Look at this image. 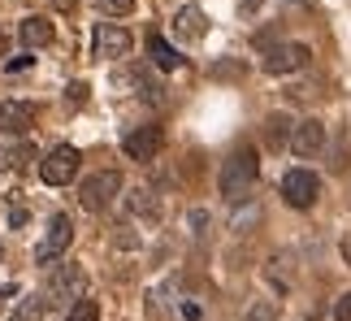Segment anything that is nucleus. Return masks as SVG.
Returning a JSON list of instances; mask_svg holds the SVG:
<instances>
[{"label": "nucleus", "mask_w": 351, "mask_h": 321, "mask_svg": "<svg viewBox=\"0 0 351 321\" xmlns=\"http://www.w3.org/2000/svg\"><path fill=\"white\" fill-rule=\"evenodd\" d=\"M256 178H261V152L252 143L234 148V156L221 165V195L226 204H247L252 191H256Z\"/></svg>", "instance_id": "obj_1"}, {"label": "nucleus", "mask_w": 351, "mask_h": 321, "mask_svg": "<svg viewBox=\"0 0 351 321\" xmlns=\"http://www.w3.org/2000/svg\"><path fill=\"white\" fill-rule=\"evenodd\" d=\"M117 195H121V174L117 169H96L91 178H83V187H78V204L87 213H104Z\"/></svg>", "instance_id": "obj_2"}, {"label": "nucleus", "mask_w": 351, "mask_h": 321, "mask_svg": "<svg viewBox=\"0 0 351 321\" xmlns=\"http://www.w3.org/2000/svg\"><path fill=\"white\" fill-rule=\"evenodd\" d=\"M78 148L74 143H57L44 160H39V178H44L48 187H65V182H74L78 178Z\"/></svg>", "instance_id": "obj_3"}, {"label": "nucleus", "mask_w": 351, "mask_h": 321, "mask_svg": "<svg viewBox=\"0 0 351 321\" xmlns=\"http://www.w3.org/2000/svg\"><path fill=\"white\" fill-rule=\"evenodd\" d=\"M130 48H134V39H130L126 26L96 22V31H91V52H96L100 61H121V57H130Z\"/></svg>", "instance_id": "obj_4"}, {"label": "nucleus", "mask_w": 351, "mask_h": 321, "mask_svg": "<svg viewBox=\"0 0 351 321\" xmlns=\"http://www.w3.org/2000/svg\"><path fill=\"white\" fill-rule=\"evenodd\" d=\"M308 61H313V52H308L304 44H265V74H300L308 70Z\"/></svg>", "instance_id": "obj_5"}, {"label": "nucleus", "mask_w": 351, "mask_h": 321, "mask_svg": "<svg viewBox=\"0 0 351 321\" xmlns=\"http://www.w3.org/2000/svg\"><path fill=\"white\" fill-rule=\"evenodd\" d=\"M317 195H321V178L313 169H287L282 174V200L291 209H313Z\"/></svg>", "instance_id": "obj_6"}, {"label": "nucleus", "mask_w": 351, "mask_h": 321, "mask_svg": "<svg viewBox=\"0 0 351 321\" xmlns=\"http://www.w3.org/2000/svg\"><path fill=\"white\" fill-rule=\"evenodd\" d=\"M83 287H87V274L78 270V265H61V270L52 274L44 300L48 304H74V300H83Z\"/></svg>", "instance_id": "obj_7"}, {"label": "nucleus", "mask_w": 351, "mask_h": 321, "mask_svg": "<svg viewBox=\"0 0 351 321\" xmlns=\"http://www.w3.org/2000/svg\"><path fill=\"white\" fill-rule=\"evenodd\" d=\"M74 243V222L65 217V213H57V217L48 222V235H44V243L35 248V261L39 265H52V261H61V252Z\"/></svg>", "instance_id": "obj_8"}, {"label": "nucleus", "mask_w": 351, "mask_h": 321, "mask_svg": "<svg viewBox=\"0 0 351 321\" xmlns=\"http://www.w3.org/2000/svg\"><path fill=\"white\" fill-rule=\"evenodd\" d=\"M160 143H165V135H160V126H134L126 139H121V152H126L130 160H156L160 152Z\"/></svg>", "instance_id": "obj_9"}, {"label": "nucleus", "mask_w": 351, "mask_h": 321, "mask_svg": "<svg viewBox=\"0 0 351 321\" xmlns=\"http://www.w3.org/2000/svg\"><path fill=\"white\" fill-rule=\"evenodd\" d=\"M291 148L295 156H317L326 148V122L321 117H304V122L291 126Z\"/></svg>", "instance_id": "obj_10"}, {"label": "nucleus", "mask_w": 351, "mask_h": 321, "mask_svg": "<svg viewBox=\"0 0 351 321\" xmlns=\"http://www.w3.org/2000/svg\"><path fill=\"white\" fill-rule=\"evenodd\" d=\"M173 35L178 39H204L208 35V18L199 5H182L178 13H173Z\"/></svg>", "instance_id": "obj_11"}, {"label": "nucleus", "mask_w": 351, "mask_h": 321, "mask_svg": "<svg viewBox=\"0 0 351 321\" xmlns=\"http://www.w3.org/2000/svg\"><path fill=\"white\" fill-rule=\"evenodd\" d=\"M291 117L287 113H269L265 117V126H261V139H265V148L269 152H278V148H287V143H291Z\"/></svg>", "instance_id": "obj_12"}, {"label": "nucleus", "mask_w": 351, "mask_h": 321, "mask_svg": "<svg viewBox=\"0 0 351 321\" xmlns=\"http://www.w3.org/2000/svg\"><path fill=\"white\" fill-rule=\"evenodd\" d=\"M52 22L48 18H39V13H31V18H22V26H18V39L26 48H44V44H52Z\"/></svg>", "instance_id": "obj_13"}, {"label": "nucleus", "mask_w": 351, "mask_h": 321, "mask_svg": "<svg viewBox=\"0 0 351 321\" xmlns=\"http://www.w3.org/2000/svg\"><path fill=\"white\" fill-rule=\"evenodd\" d=\"M35 160V148L26 139H18V143H0V169L5 174H18V169H26Z\"/></svg>", "instance_id": "obj_14"}, {"label": "nucleus", "mask_w": 351, "mask_h": 321, "mask_svg": "<svg viewBox=\"0 0 351 321\" xmlns=\"http://www.w3.org/2000/svg\"><path fill=\"white\" fill-rule=\"evenodd\" d=\"M147 57H152L156 70H178V65H182V57H178V52H173L160 35H147Z\"/></svg>", "instance_id": "obj_15"}, {"label": "nucleus", "mask_w": 351, "mask_h": 321, "mask_svg": "<svg viewBox=\"0 0 351 321\" xmlns=\"http://www.w3.org/2000/svg\"><path fill=\"white\" fill-rule=\"evenodd\" d=\"M265 274H269V283H274L278 296H287V291H291V257H287V252H278V257L265 265Z\"/></svg>", "instance_id": "obj_16"}, {"label": "nucleus", "mask_w": 351, "mask_h": 321, "mask_svg": "<svg viewBox=\"0 0 351 321\" xmlns=\"http://www.w3.org/2000/svg\"><path fill=\"white\" fill-rule=\"evenodd\" d=\"M44 313H48V300H44V291H39V296H26L18 309H13L9 321H44Z\"/></svg>", "instance_id": "obj_17"}, {"label": "nucleus", "mask_w": 351, "mask_h": 321, "mask_svg": "<svg viewBox=\"0 0 351 321\" xmlns=\"http://www.w3.org/2000/svg\"><path fill=\"white\" fill-rule=\"evenodd\" d=\"M130 209L139 213V217H160V200L147 191V187H134L130 191Z\"/></svg>", "instance_id": "obj_18"}, {"label": "nucleus", "mask_w": 351, "mask_h": 321, "mask_svg": "<svg viewBox=\"0 0 351 321\" xmlns=\"http://www.w3.org/2000/svg\"><path fill=\"white\" fill-rule=\"evenodd\" d=\"M65 321H100V304L96 300H74L70 304V313H65Z\"/></svg>", "instance_id": "obj_19"}, {"label": "nucleus", "mask_w": 351, "mask_h": 321, "mask_svg": "<svg viewBox=\"0 0 351 321\" xmlns=\"http://www.w3.org/2000/svg\"><path fill=\"white\" fill-rule=\"evenodd\" d=\"M287 100H295V104H313V100H321V83H295L291 91H287Z\"/></svg>", "instance_id": "obj_20"}, {"label": "nucleus", "mask_w": 351, "mask_h": 321, "mask_svg": "<svg viewBox=\"0 0 351 321\" xmlns=\"http://www.w3.org/2000/svg\"><path fill=\"white\" fill-rule=\"evenodd\" d=\"M247 321H278V300H256L247 309Z\"/></svg>", "instance_id": "obj_21"}, {"label": "nucleus", "mask_w": 351, "mask_h": 321, "mask_svg": "<svg viewBox=\"0 0 351 321\" xmlns=\"http://www.w3.org/2000/svg\"><path fill=\"white\" fill-rule=\"evenodd\" d=\"M100 9L109 18H126V13H134V0H100Z\"/></svg>", "instance_id": "obj_22"}, {"label": "nucleus", "mask_w": 351, "mask_h": 321, "mask_svg": "<svg viewBox=\"0 0 351 321\" xmlns=\"http://www.w3.org/2000/svg\"><path fill=\"white\" fill-rule=\"evenodd\" d=\"M87 83H70V87H65V100H70V104H87Z\"/></svg>", "instance_id": "obj_23"}, {"label": "nucleus", "mask_w": 351, "mask_h": 321, "mask_svg": "<svg viewBox=\"0 0 351 321\" xmlns=\"http://www.w3.org/2000/svg\"><path fill=\"white\" fill-rule=\"evenodd\" d=\"M334 321H351V291H347L339 304H334Z\"/></svg>", "instance_id": "obj_24"}, {"label": "nucleus", "mask_w": 351, "mask_h": 321, "mask_svg": "<svg viewBox=\"0 0 351 321\" xmlns=\"http://www.w3.org/2000/svg\"><path fill=\"white\" fill-rule=\"evenodd\" d=\"M26 222H31V213H26V209H13V213H9V226H13V230H18V226H26Z\"/></svg>", "instance_id": "obj_25"}, {"label": "nucleus", "mask_w": 351, "mask_h": 321, "mask_svg": "<svg viewBox=\"0 0 351 321\" xmlns=\"http://www.w3.org/2000/svg\"><path fill=\"white\" fill-rule=\"evenodd\" d=\"M182 317L186 321H199V317H204V309H199V304H182Z\"/></svg>", "instance_id": "obj_26"}, {"label": "nucleus", "mask_w": 351, "mask_h": 321, "mask_svg": "<svg viewBox=\"0 0 351 321\" xmlns=\"http://www.w3.org/2000/svg\"><path fill=\"white\" fill-rule=\"evenodd\" d=\"M18 70H31V57H13L9 61V74H18Z\"/></svg>", "instance_id": "obj_27"}, {"label": "nucleus", "mask_w": 351, "mask_h": 321, "mask_svg": "<svg viewBox=\"0 0 351 321\" xmlns=\"http://www.w3.org/2000/svg\"><path fill=\"white\" fill-rule=\"evenodd\" d=\"M52 5H57L61 13H74V9H78V0H52Z\"/></svg>", "instance_id": "obj_28"}, {"label": "nucleus", "mask_w": 351, "mask_h": 321, "mask_svg": "<svg viewBox=\"0 0 351 321\" xmlns=\"http://www.w3.org/2000/svg\"><path fill=\"white\" fill-rule=\"evenodd\" d=\"M343 261H347V265H351V235H347V239H343Z\"/></svg>", "instance_id": "obj_29"}, {"label": "nucleus", "mask_w": 351, "mask_h": 321, "mask_svg": "<svg viewBox=\"0 0 351 321\" xmlns=\"http://www.w3.org/2000/svg\"><path fill=\"white\" fill-rule=\"evenodd\" d=\"M5 52H9V35L0 31V57H5Z\"/></svg>", "instance_id": "obj_30"}, {"label": "nucleus", "mask_w": 351, "mask_h": 321, "mask_svg": "<svg viewBox=\"0 0 351 321\" xmlns=\"http://www.w3.org/2000/svg\"><path fill=\"white\" fill-rule=\"evenodd\" d=\"M256 5H261V0H243V9H256Z\"/></svg>", "instance_id": "obj_31"}, {"label": "nucleus", "mask_w": 351, "mask_h": 321, "mask_svg": "<svg viewBox=\"0 0 351 321\" xmlns=\"http://www.w3.org/2000/svg\"><path fill=\"white\" fill-rule=\"evenodd\" d=\"M0 296H5V291H0Z\"/></svg>", "instance_id": "obj_32"}]
</instances>
